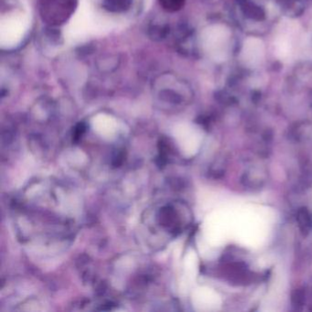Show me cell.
<instances>
[{
	"label": "cell",
	"mask_w": 312,
	"mask_h": 312,
	"mask_svg": "<svg viewBox=\"0 0 312 312\" xmlns=\"http://www.w3.org/2000/svg\"><path fill=\"white\" fill-rule=\"evenodd\" d=\"M77 0H40V12L48 24H63L76 7Z\"/></svg>",
	"instance_id": "obj_1"
},
{
	"label": "cell",
	"mask_w": 312,
	"mask_h": 312,
	"mask_svg": "<svg viewBox=\"0 0 312 312\" xmlns=\"http://www.w3.org/2000/svg\"><path fill=\"white\" fill-rule=\"evenodd\" d=\"M132 6V0H104L103 6L113 13L126 12Z\"/></svg>",
	"instance_id": "obj_3"
},
{
	"label": "cell",
	"mask_w": 312,
	"mask_h": 312,
	"mask_svg": "<svg viewBox=\"0 0 312 312\" xmlns=\"http://www.w3.org/2000/svg\"><path fill=\"white\" fill-rule=\"evenodd\" d=\"M159 4L166 11L175 12L182 7L184 0H159Z\"/></svg>",
	"instance_id": "obj_4"
},
{
	"label": "cell",
	"mask_w": 312,
	"mask_h": 312,
	"mask_svg": "<svg viewBox=\"0 0 312 312\" xmlns=\"http://www.w3.org/2000/svg\"><path fill=\"white\" fill-rule=\"evenodd\" d=\"M265 45L258 38H248L243 45L241 57L246 65L250 67L257 66L263 60Z\"/></svg>",
	"instance_id": "obj_2"
}]
</instances>
